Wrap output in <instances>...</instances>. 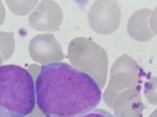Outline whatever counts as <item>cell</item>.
I'll list each match as a JSON object with an SVG mask.
<instances>
[{
  "label": "cell",
  "mask_w": 157,
  "mask_h": 117,
  "mask_svg": "<svg viewBox=\"0 0 157 117\" xmlns=\"http://www.w3.org/2000/svg\"><path fill=\"white\" fill-rule=\"evenodd\" d=\"M36 103L46 117H79L100 103L101 91L89 75L64 62L40 68L35 83Z\"/></svg>",
  "instance_id": "1"
},
{
  "label": "cell",
  "mask_w": 157,
  "mask_h": 117,
  "mask_svg": "<svg viewBox=\"0 0 157 117\" xmlns=\"http://www.w3.org/2000/svg\"><path fill=\"white\" fill-rule=\"evenodd\" d=\"M33 78L25 69L7 65L0 68V117H25L36 104Z\"/></svg>",
  "instance_id": "2"
},
{
  "label": "cell",
  "mask_w": 157,
  "mask_h": 117,
  "mask_svg": "<svg viewBox=\"0 0 157 117\" xmlns=\"http://www.w3.org/2000/svg\"><path fill=\"white\" fill-rule=\"evenodd\" d=\"M68 53L72 63L80 68L106 67L105 51L90 38L78 37L73 39L68 45Z\"/></svg>",
  "instance_id": "3"
},
{
  "label": "cell",
  "mask_w": 157,
  "mask_h": 117,
  "mask_svg": "<svg viewBox=\"0 0 157 117\" xmlns=\"http://www.w3.org/2000/svg\"><path fill=\"white\" fill-rule=\"evenodd\" d=\"M121 11L116 0H97L92 5L88 14L89 24L97 33L107 35L119 27Z\"/></svg>",
  "instance_id": "4"
},
{
  "label": "cell",
  "mask_w": 157,
  "mask_h": 117,
  "mask_svg": "<svg viewBox=\"0 0 157 117\" xmlns=\"http://www.w3.org/2000/svg\"><path fill=\"white\" fill-rule=\"evenodd\" d=\"M63 16L60 8L55 2L43 0L31 13L29 21L36 30L55 31L61 23Z\"/></svg>",
  "instance_id": "5"
},
{
  "label": "cell",
  "mask_w": 157,
  "mask_h": 117,
  "mask_svg": "<svg viewBox=\"0 0 157 117\" xmlns=\"http://www.w3.org/2000/svg\"><path fill=\"white\" fill-rule=\"evenodd\" d=\"M33 58L40 62L58 61L63 56L61 46L50 33L38 34L30 40L28 46Z\"/></svg>",
  "instance_id": "6"
},
{
  "label": "cell",
  "mask_w": 157,
  "mask_h": 117,
  "mask_svg": "<svg viewBox=\"0 0 157 117\" xmlns=\"http://www.w3.org/2000/svg\"><path fill=\"white\" fill-rule=\"evenodd\" d=\"M151 13V9L144 8L136 11L131 16L127 26L128 33L131 37L144 42L149 40L155 35L150 25Z\"/></svg>",
  "instance_id": "7"
},
{
  "label": "cell",
  "mask_w": 157,
  "mask_h": 117,
  "mask_svg": "<svg viewBox=\"0 0 157 117\" xmlns=\"http://www.w3.org/2000/svg\"><path fill=\"white\" fill-rule=\"evenodd\" d=\"M144 95L152 105L157 104V77L152 78L144 84Z\"/></svg>",
  "instance_id": "8"
},
{
  "label": "cell",
  "mask_w": 157,
  "mask_h": 117,
  "mask_svg": "<svg viewBox=\"0 0 157 117\" xmlns=\"http://www.w3.org/2000/svg\"><path fill=\"white\" fill-rule=\"evenodd\" d=\"M79 117H114L111 113L101 109H96Z\"/></svg>",
  "instance_id": "9"
},
{
  "label": "cell",
  "mask_w": 157,
  "mask_h": 117,
  "mask_svg": "<svg viewBox=\"0 0 157 117\" xmlns=\"http://www.w3.org/2000/svg\"><path fill=\"white\" fill-rule=\"evenodd\" d=\"M150 23L152 30L157 35V6L151 15Z\"/></svg>",
  "instance_id": "10"
},
{
  "label": "cell",
  "mask_w": 157,
  "mask_h": 117,
  "mask_svg": "<svg viewBox=\"0 0 157 117\" xmlns=\"http://www.w3.org/2000/svg\"><path fill=\"white\" fill-rule=\"evenodd\" d=\"M148 117H157V108Z\"/></svg>",
  "instance_id": "11"
}]
</instances>
